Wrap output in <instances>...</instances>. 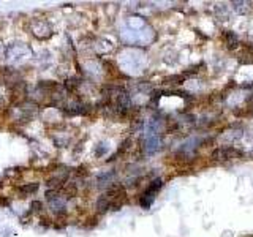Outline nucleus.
Instances as JSON below:
<instances>
[{"instance_id": "obj_1", "label": "nucleus", "mask_w": 253, "mask_h": 237, "mask_svg": "<svg viewBox=\"0 0 253 237\" xmlns=\"http://www.w3.org/2000/svg\"><path fill=\"white\" fill-rule=\"evenodd\" d=\"M126 201V193L125 188L119 184H114L108 188V192L105 195L100 196V199L97 202V207L100 212L106 210H119Z\"/></svg>"}, {"instance_id": "obj_2", "label": "nucleus", "mask_w": 253, "mask_h": 237, "mask_svg": "<svg viewBox=\"0 0 253 237\" xmlns=\"http://www.w3.org/2000/svg\"><path fill=\"white\" fill-rule=\"evenodd\" d=\"M162 187H163V180L162 179H155L154 182H150V185L147 187V190L141 196V205H142V207L149 209L150 205H152L155 196L162 190Z\"/></svg>"}, {"instance_id": "obj_3", "label": "nucleus", "mask_w": 253, "mask_h": 237, "mask_svg": "<svg viewBox=\"0 0 253 237\" xmlns=\"http://www.w3.org/2000/svg\"><path fill=\"white\" fill-rule=\"evenodd\" d=\"M241 155L242 154L239 150H236L234 147H220L212 154V157L215 158V160H231V158L241 157Z\"/></svg>"}, {"instance_id": "obj_4", "label": "nucleus", "mask_w": 253, "mask_h": 237, "mask_svg": "<svg viewBox=\"0 0 253 237\" xmlns=\"http://www.w3.org/2000/svg\"><path fill=\"white\" fill-rule=\"evenodd\" d=\"M203 142V139L201 138H190V139H187L184 144H182L180 147H179V150L177 152L180 154V155H190V154H193L195 150L200 147V144Z\"/></svg>"}, {"instance_id": "obj_5", "label": "nucleus", "mask_w": 253, "mask_h": 237, "mask_svg": "<svg viewBox=\"0 0 253 237\" xmlns=\"http://www.w3.org/2000/svg\"><path fill=\"white\" fill-rule=\"evenodd\" d=\"M244 136V131H242V128H234V130H228V131H225L223 134H221V142H234V141H237V139H241Z\"/></svg>"}, {"instance_id": "obj_6", "label": "nucleus", "mask_w": 253, "mask_h": 237, "mask_svg": "<svg viewBox=\"0 0 253 237\" xmlns=\"http://www.w3.org/2000/svg\"><path fill=\"white\" fill-rule=\"evenodd\" d=\"M233 10L237 13V14H249L252 11V2H245V0H239V2H233Z\"/></svg>"}, {"instance_id": "obj_7", "label": "nucleus", "mask_w": 253, "mask_h": 237, "mask_svg": "<svg viewBox=\"0 0 253 237\" xmlns=\"http://www.w3.org/2000/svg\"><path fill=\"white\" fill-rule=\"evenodd\" d=\"M62 190H63V198H65V199H71V198H75L78 195V187H76V184H73V182L65 184Z\"/></svg>"}, {"instance_id": "obj_8", "label": "nucleus", "mask_w": 253, "mask_h": 237, "mask_svg": "<svg viewBox=\"0 0 253 237\" xmlns=\"http://www.w3.org/2000/svg\"><path fill=\"white\" fill-rule=\"evenodd\" d=\"M215 16L218 18V21H228L229 19V8L223 3H218L215 6Z\"/></svg>"}, {"instance_id": "obj_9", "label": "nucleus", "mask_w": 253, "mask_h": 237, "mask_svg": "<svg viewBox=\"0 0 253 237\" xmlns=\"http://www.w3.org/2000/svg\"><path fill=\"white\" fill-rule=\"evenodd\" d=\"M38 87L42 90H46V92H54L55 89H59V84L54 82V81H42L38 84Z\"/></svg>"}, {"instance_id": "obj_10", "label": "nucleus", "mask_w": 253, "mask_h": 237, "mask_svg": "<svg viewBox=\"0 0 253 237\" xmlns=\"http://www.w3.org/2000/svg\"><path fill=\"white\" fill-rule=\"evenodd\" d=\"M37 188H38V185H37V184H32V185H24V187H21V188H19V192H21V198H26L27 195H30V193L37 192Z\"/></svg>"}, {"instance_id": "obj_11", "label": "nucleus", "mask_w": 253, "mask_h": 237, "mask_svg": "<svg viewBox=\"0 0 253 237\" xmlns=\"http://www.w3.org/2000/svg\"><path fill=\"white\" fill-rule=\"evenodd\" d=\"M225 38H226V43H228L229 49H234V47L237 46V38H236V35L231 34V32H225Z\"/></svg>"}, {"instance_id": "obj_12", "label": "nucleus", "mask_w": 253, "mask_h": 237, "mask_svg": "<svg viewBox=\"0 0 253 237\" xmlns=\"http://www.w3.org/2000/svg\"><path fill=\"white\" fill-rule=\"evenodd\" d=\"M78 87H79V82H78L76 78H71V79H68V81H65V89L70 92H75Z\"/></svg>"}, {"instance_id": "obj_13", "label": "nucleus", "mask_w": 253, "mask_h": 237, "mask_svg": "<svg viewBox=\"0 0 253 237\" xmlns=\"http://www.w3.org/2000/svg\"><path fill=\"white\" fill-rule=\"evenodd\" d=\"M32 209H34V210H37V212L43 210V204L40 202V201H34V202H32Z\"/></svg>"}, {"instance_id": "obj_14", "label": "nucleus", "mask_w": 253, "mask_h": 237, "mask_svg": "<svg viewBox=\"0 0 253 237\" xmlns=\"http://www.w3.org/2000/svg\"><path fill=\"white\" fill-rule=\"evenodd\" d=\"M252 155H253V149H252Z\"/></svg>"}]
</instances>
